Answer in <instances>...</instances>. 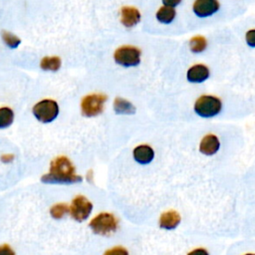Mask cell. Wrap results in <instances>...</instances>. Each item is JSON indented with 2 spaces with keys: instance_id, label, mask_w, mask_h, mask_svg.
I'll list each match as a JSON object with an SVG mask.
<instances>
[{
  "instance_id": "6da1fadb",
  "label": "cell",
  "mask_w": 255,
  "mask_h": 255,
  "mask_svg": "<svg viewBox=\"0 0 255 255\" xmlns=\"http://www.w3.org/2000/svg\"><path fill=\"white\" fill-rule=\"evenodd\" d=\"M44 184H78L83 181L82 176L76 174L75 167L66 157H58L52 161L49 173L42 176Z\"/></svg>"
},
{
  "instance_id": "7a4b0ae2",
  "label": "cell",
  "mask_w": 255,
  "mask_h": 255,
  "mask_svg": "<svg viewBox=\"0 0 255 255\" xmlns=\"http://www.w3.org/2000/svg\"><path fill=\"white\" fill-rule=\"evenodd\" d=\"M118 219L111 213H100L94 217L89 226L92 232L100 235H110L117 232Z\"/></svg>"
},
{
  "instance_id": "3957f363",
  "label": "cell",
  "mask_w": 255,
  "mask_h": 255,
  "mask_svg": "<svg viewBox=\"0 0 255 255\" xmlns=\"http://www.w3.org/2000/svg\"><path fill=\"white\" fill-rule=\"evenodd\" d=\"M194 111L203 118L214 117L221 111V102L212 96H201L195 102Z\"/></svg>"
},
{
  "instance_id": "277c9868",
  "label": "cell",
  "mask_w": 255,
  "mask_h": 255,
  "mask_svg": "<svg viewBox=\"0 0 255 255\" xmlns=\"http://www.w3.org/2000/svg\"><path fill=\"white\" fill-rule=\"evenodd\" d=\"M36 119L44 124L54 121L59 114L58 104L53 100H43L33 108Z\"/></svg>"
},
{
  "instance_id": "5b68a950",
  "label": "cell",
  "mask_w": 255,
  "mask_h": 255,
  "mask_svg": "<svg viewBox=\"0 0 255 255\" xmlns=\"http://www.w3.org/2000/svg\"><path fill=\"white\" fill-rule=\"evenodd\" d=\"M114 58L124 67L137 66L141 61V51L133 46H123L116 51Z\"/></svg>"
},
{
  "instance_id": "8992f818",
  "label": "cell",
  "mask_w": 255,
  "mask_h": 255,
  "mask_svg": "<svg viewBox=\"0 0 255 255\" xmlns=\"http://www.w3.org/2000/svg\"><path fill=\"white\" fill-rule=\"evenodd\" d=\"M107 96L103 94H92L86 96L81 104L82 113L86 117H95L103 112Z\"/></svg>"
},
{
  "instance_id": "52a82bcc",
  "label": "cell",
  "mask_w": 255,
  "mask_h": 255,
  "mask_svg": "<svg viewBox=\"0 0 255 255\" xmlns=\"http://www.w3.org/2000/svg\"><path fill=\"white\" fill-rule=\"evenodd\" d=\"M93 210L92 202L83 195L76 196L70 207V213L72 217L79 222L86 220Z\"/></svg>"
},
{
  "instance_id": "ba28073f",
  "label": "cell",
  "mask_w": 255,
  "mask_h": 255,
  "mask_svg": "<svg viewBox=\"0 0 255 255\" xmlns=\"http://www.w3.org/2000/svg\"><path fill=\"white\" fill-rule=\"evenodd\" d=\"M219 9L217 0H196L193 4V12L199 17H208Z\"/></svg>"
},
{
  "instance_id": "9c48e42d",
  "label": "cell",
  "mask_w": 255,
  "mask_h": 255,
  "mask_svg": "<svg viewBox=\"0 0 255 255\" xmlns=\"http://www.w3.org/2000/svg\"><path fill=\"white\" fill-rule=\"evenodd\" d=\"M210 76V71L205 65H194L188 71V80L191 83H201Z\"/></svg>"
},
{
  "instance_id": "30bf717a",
  "label": "cell",
  "mask_w": 255,
  "mask_h": 255,
  "mask_svg": "<svg viewBox=\"0 0 255 255\" xmlns=\"http://www.w3.org/2000/svg\"><path fill=\"white\" fill-rule=\"evenodd\" d=\"M121 14H122V18H121L122 23L126 27H133L141 20V14L139 10L135 7H130V6L124 7L122 8Z\"/></svg>"
},
{
  "instance_id": "8fae6325",
  "label": "cell",
  "mask_w": 255,
  "mask_h": 255,
  "mask_svg": "<svg viewBox=\"0 0 255 255\" xmlns=\"http://www.w3.org/2000/svg\"><path fill=\"white\" fill-rule=\"evenodd\" d=\"M155 152L149 146L142 145L134 149V158L141 165L149 164L154 160Z\"/></svg>"
},
{
  "instance_id": "7c38bea8",
  "label": "cell",
  "mask_w": 255,
  "mask_h": 255,
  "mask_svg": "<svg viewBox=\"0 0 255 255\" xmlns=\"http://www.w3.org/2000/svg\"><path fill=\"white\" fill-rule=\"evenodd\" d=\"M219 147H220V144H219L218 139L213 135H209L202 139L200 146H199V149L202 154L212 156V155H214L215 152L219 149Z\"/></svg>"
},
{
  "instance_id": "4fadbf2b",
  "label": "cell",
  "mask_w": 255,
  "mask_h": 255,
  "mask_svg": "<svg viewBox=\"0 0 255 255\" xmlns=\"http://www.w3.org/2000/svg\"><path fill=\"white\" fill-rule=\"evenodd\" d=\"M181 222V215L176 212L170 211L162 214L160 219V226L168 231L174 229Z\"/></svg>"
},
{
  "instance_id": "5bb4252c",
  "label": "cell",
  "mask_w": 255,
  "mask_h": 255,
  "mask_svg": "<svg viewBox=\"0 0 255 255\" xmlns=\"http://www.w3.org/2000/svg\"><path fill=\"white\" fill-rule=\"evenodd\" d=\"M114 110L119 115H132L136 112V108L132 103L121 98H117L115 100Z\"/></svg>"
},
{
  "instance_id": "9a60e30c",
  "label": "cell",
  "mask_w": 255,
  "mask_h": 255,
  "mask_svg": "<svg viewBox=\"0 0 255 255\" xmlns=\"http://www.w3.org/2000/svg\"><path fill=\"white\" fill-rule=\"evenodd\" d=\"M14 120L13 111L7 107L0 108V129L9 127Z\"/></svg>"
},
{
  "instance_id": "2e32d148",
  "label": "cell",
  "mask_w": 255,
  "mask_h": 255,
  "mask_svg": "<svg viewBox=\"0 0 255 255\" xmlns=\"http://www.w3.org/2000/svg\"><path fill=\"white\" fill-rule=\"evenodd\" d=\"M174 17H175V11L171 7L164 6L160 8L159 11L157 12V18L162 23H166V24L170 23L174 19Z\"/></svg>"
},
{
  "instance_id": "e0dca14e",
  "label": "cell",
  "mask_w": 255,
  "mask_h": 255,
  "mask_svg": "<svg viewBox=\"0 0 255 255\" xmlns=\"http://www.w3.org/2000/svg\"><path fill=\"white\" fill-rule=\"evenodd\" d=\"M40 66L43 70L57 71L61 66V60L58 57H45L41 60Z\"/></svg>"
},
{
  "instance_id": "ac0fdd59",
  "label": "cell",
  "mask_w": 255,
  "mask_h": 255,
  "mask_svg": "<svg viewBox=\"0 0 255 255\" xmlns=\"http://www.w3.org/2000/svg\"><path fill=\"white\" fill-rule=\"evenodd\" d=\"M207 48V40L202 36H195L191 40V49L194 53H199Z\"/></svg>"
},
{
  "instance_id": "d6986e66",
  "label": "cell",
  "mask_w": 255,
  "mask_h": 255,
  "mask_svg": "<svg viewBox=\"0 0 255 255\" xmlns=\"http://www.w3.org/2000/svg\"><path fill=\"white\" fill-rule=\"evenodd\" d=\"M69 211H70V209L66 203H57V205L51 208L50 213H51V215H52L53 218L60 219V218L64 217V215L66 213H68Z\"/></svg>"
},
{
  "instance_id": "ffe728a7",
  "label": "cell",
  "mask_w": 255,
  "mask_h": 255,
  "mask_svg": "<svg viewBox=\"0 0 255 255\" xmlns=\"http://www.w3.org/2000/svg\"><path fill=\"white\" fill-rule=\"evenodd\" d=\"M2 38H3L4 42L6 43V45L8 47H10V48L18 47L20 42H21L20 39L17 36H15V35H13V34H11L9 32H6V31L2 33Z\"/></svg>"
},
{
  "instance_id": "44dd1931",
  "label": "cell",
  "mask_w": 255,
  "mask_h": 255,
  "mask_svg": "<svg viewBox=\"0 0 255 255\" xmlns=\"http://www.w3.org/2000/svg\"><path fill=\"white\" fill-rule=\"evenodd\" d=\"M104 255H129V253H128V251L124 247L117 246L106 251Z\"/></svg>"
},
{
  "instance_id": "7402d4cb",
  "label": "cell",
  "mask_w": 255,
  "mask_h": 255,
  "mask_svg": "<svg viewBox=\"0 0 255 255\" xmlns=\"http://www.w3.org/2000/svg\"><path fill=\"white\" fill-rule=\"evenodd\" d=\"M246 42L249 46L255 47V29L250 30L246 33Z\"/></svg>"
},
{
  "instance_id": "603a6c76",
  "label": "cell",
  "mask_w": 255,
  "mask_h": 255,
  "mask_svg": "<svg viewBox=\"0 0 255 255\" xmlns=\"http://www.w3.org/2000/svg\"><path fill=\"white\" fill-rule=\"evenodd\" d=\"M0 255H15V252L7 244L0 245Z\"/></svg>"
},
{
  "instance_id": "cb8c5ba5",
  "label": "cell",
  "mask_w": 255,
  "mask_h": 255,
  "mask_svg": "<svg viewBox=\"0 0 255 255\" xmlns=\"http://www.w3.org/2000/svg\"><path fill=\"white\" fill-rule=\"evenodd\" d=\"M163 2L165 4V6H168V7H175L176 5L180 4L182 2V0H163Z\"/></svg>"
},
{
  "instance_id": "d4e9b609",
  "label": "cell",
  "mask_w": 255,
  "mask_h": 255,
  "mask_svg": "<svg viewBox=\"0 0 255 255\" xmlns=\"http://www.w3.org/2000/svg\"><path fill=\"white\" fill-rule=\"evenodd\" d=\"M188 255H209V252L203 248H197V249H194L193 251L190 252Z\"/></svg>"
},
{
  "instance_id": "484cf974",
  "label": "cell",
  "mask_w": 255,
  "mask_h": 255,
  "mask_svg": "<svg viewBox=\"0 0 255 255\" xmlns=\"http://www.w3.org/2000/svg\"><path fill=\"white\" fill-rule=\"evenodd\" d=\"M13 159H14V156L13 155H3L2 157H1V161L3 162V163H10V162H12L13 161Z\"/></svg>"
},
{
  "instance_id": "4316f807",
  "label": "cell",
  "mask_w": 255,
  "mask_h": 255,
  "mask_svg": "<svg viewBox=\"0 0 255 255\" xmlns=\"http://www.w3.org/2000/svg\"><path fill=\"white\" fill-rule=\"evenodd\" d=\"M245 255H255V254H245Z\"/></svg>"
}]
</instances>
